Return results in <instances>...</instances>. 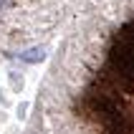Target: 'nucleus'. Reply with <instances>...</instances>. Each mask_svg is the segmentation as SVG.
<instances>
[{"label": "nucleus", "instance_id": "f257e3e1", "mask_svg": "<svg viewBox=\"0 0 134 134\" xmlns=\"http://www.w3.org/2000/svg\"><path fill=\"white\" fill-rule=\"evenodd\" d=\"M8 3H10V0H0V10H3V8H5Z\"/></svg>", "mask_w": 134, "mask_h": 134}]
</instances>
